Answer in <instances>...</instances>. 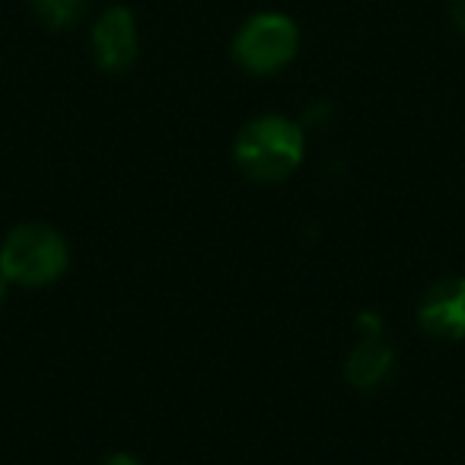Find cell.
<instances>
[{
	"mask_svg": "<svg viewBox=\"0 0 465 465\" xmlns=\"http://www.w3.org/2000/svg\"><path fill=\"white\" fill-rule=\"evenodd\" d=\"M306 156L303 124L284 115H259L242 124L232 143V160L240 173L262 185L291 179Z\"/></svg>",
	"mask_w": 465,
	"mask_h": 465,
	"instance_id": "cell-1",
	"label": "cell"
},
{
	"mask_svg": "<svg viewBox=\"0 0 465 465\" xmlns=\"http://www.w3.org/2000/svg\"><path fill=\"white\" fill-rule=\"evenodd\" d=\"M71 265L67 240L54 226L23 223L0 249V274L20 287H48Z\"/></svg>",
	"mask_w": 465,
	"mask_h": 465,
	"instance_id": "cell-2",
	"label": "cell"
},
{
	"mask_svg": "<svg viewBox=\"0 0 465 465\" xmlns=\"http://www.w3.org/2000/svg\"><path fill=\"white\" fill-rule=\"evenodd\" d=\"M300 52V26L287 14L262 10L249 16L232 35V61L252 77H272L284 71Z\"/></svg>",
	"mask_w": 465,
	"mask_h": 465,
	"instance_id": "cell-3",
	"label": "cell"
},
{
	"mask_svg": "<svg viewBox=\"0 0 465 465\" xmlns=\"http://www.w3.org/2000/svg\"><path fill=\"white\" fill-rule=\"evenodd\" d=\"M93 61L103 74H128L141 54V35H137V16L128 7L115 4L96 16L90 29Z\"/></svg>",
	"mask_w": 465,
	"mask_h": 465,
	"instance_id": "cell-4",
	"label": "cell"
},
{
	"mask_svg": "<svg viewBox=\"0 0 465 465\" xmlns=\"http://www.w3.org/2000/svg\"><path fill=\"white\" fill-rule=\"evenodd\" d=\"M418 325L440 341L465 338V278H443L424 291L418 303Z\"/></svg>",
	"mask_w": 465,
	"mask_h": 465,
	"instance_id": "cell-5",
	"label": "cell"
},
{
	"mask_svg": "<svg viewBox=\"0 0 465 465\" xmlns=\"http://www.w3.org/2000/svg\"><path fill=\"white\" fill-rule=\"evenodd\" d=\"M395 351L386 341V335H363L361 341L351 348L348 361H344V376L354 389L370 392L376 389L389 373H392Z\"/></svg>",
	"mask_w": 465,
	"mask_h": 465,
	"instance_id": "cell-6",
	"label": "cell"
},
{
	"mask_svg": "<svg viewBox=\"0 0 465 465\" xmlns=\"http://www.w3.org/2000/svg\"><path fill=\"white\" fill-rule=\"evenodd\" d=\"M33 14L39 16V23L52 33H67L86 16L90 0H29Z\"/></svg>",
	"mask_w": 465,
	"mask_h": 465,
	"instance_id": "cell-7",
	"label": "cell"
},
{
	"mask_svg": "<svg viewBox=\"0 0 465 465\" xmlns=\"http://www.w3.org/2000/svg\"><path fill=\"white\" fill-rule=\"evenodd\" d=\"M446 16H450L452 29L465 39V0H446Z\"/></svg>",
	"mask_w": 465,
	"mask_h": 465,
	"instance_id": "cell-8",
	"label": "cell"
},
{
	"mask_svg": "<svg viewBox=\"0 0 465 465\" xmlns=\"http://www.w3.org/2000/svg\"><path fill=\"white\" fill-rule=\"evenodd\" d=\"M357 329H361L363 335H386V325H382V319L376 316V312H361V316H357Z\"/></svg>",
	"mask_w": 465,
	"mask_h": 465,
	"instance_id": "cell-9",
	"label": "cell"
},
{
	"mask_svg": "<svg viewBox=\"0 0 465 465\" xmlns=\"http://www.w3.org/2000/svg\"><path fill=\"white\" fill-rule=\"evenodd\" d=\"M103 465H143L137 456H131V452H112V456L103 459Z\"/></svg>",
	"mask_w": 465,
	"mask_h": 465,
	"instance_id": "cell-10",
	"label": "cell"
},
{
	"mask_svg": "<svg viewBox=\"0 0 465 465\" xmlns=\"http://www.w3.org/2000/svg\"><path fill=\"white\" fill-rule=\"evenodd\" d=\"M7 284H10V281L0 274V303H4V297H7Z\"/></svg>",
	"mask_w": 465,
	"mask_h": 465,
	"instance_id": "cell-11",
	"label": "cell"
}]
</instances>
